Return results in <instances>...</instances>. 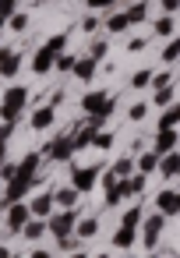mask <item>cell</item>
<instances>
[{"mask_svg": "<svg viewBox=\"0 0 180 258\" xmlns=\"http://www.w3.org/2000/svg\"><path fill=\"white\" fill-rule=\"evenodd\" d=\"M25 103H29V89L25 85H11L4 92V103H0V120H4V124H18Z\"/></svg>", "mask_w": 180, "mask_h": 258, "instance_id": "cell-1", "label": "cell"}, {"mask_svg": "<svg viewBox=\"0 0 180 258\" xmlns=\"http://www.w3.org/2000/svg\"><path fill=\"white\" fill-rule=\"evenodd\" d=\"M74 226H78V209H64V212H53V216L46 219V230H50L57 240H60V237H71Z\"/></svg>", "mask_w": 180, "mask_h": 258, "instance_id": "cell-2", "label": "cell"}, {"mask_svg": "<svg viewBox=\"0 0 180 258\" xmlns=\"http://www.w3.org/2000/svg\"><path fill=\"white\" fill-rule=\"evenodd\" d=\"M39 156H46V159H53V163H67V159L74 156V145H71V135H60V138H53V142H46Z\"/></svg>", "mask_w": 180, "mask_h": 258, "instance_id": "cell-3", "label": "cell"}, {"mask_svg": "<svg viewBox=\"0 0 180 258\" xmlns=\"http://www.w3.org/2000/svg\"><path fill=\"white\" fill-rule=\"evenodd\" d=\"M99 170H103V166H74V170H71V187H74L78 195L92 191V187L99 184Z\"/></svg>", "mask_w": 180, "mask_h": 258, "instance_id": "cell-4", "label": "cell"}, {"mask_svg": "<svg viewBox=\"0 0 180 258\" xmlns=\"http://www.w3.org/2000/svg\"><path fill=\"white\" fill-rule=\"evenodd\" d=\"M113 96H106V92H88L85 99H81V110L92 117V113H113Z\"/></svg>", "mask_w": 180, "mask_h": 258, "instance_id": "cell-5", "label": "cell"}, {"mask_svg": "<svg viewBox=\"0 0 180 258\" xmlns=\"http://www.w3.org/2000/svg\"><path fill=\"white\" fill-rule=\"evenodd\" d=\"M141 226H145V230H141V240H145V247L152 251V247L159 244V237H162V230H166V219H162V216L155 212V216H148V219H141Z\"/></svg>", "mask_w": 180, "mask_h": 258, "instance_id": "cell-6", "label": "cell"}, {"mask_svg": "<svg viewBox=\"0 0 180 258\" xmlns=\"http://www.w3.org/2000/svg\"><path fill=\"white\" fill-rule=\"evenodd\" d=\"M29 191H32V180L15 177V180H8V191H4V198H0V205H4V209H11V205H18V202H22Z\"/></svg>", "mask_w": 180, "mask_h": 258, "instance_id": "cell-7", "label": "cell"}, {"mask_svg": "<svg viewBox=\"0 0 180 258\" xmlns=\"http://www.w3.org/2000/svg\"><path fill=\"white\" fill-rule=\"evenodd\" d=\"M96 131H99V127H96L88 117H85L81 124H74V135H71V145H74V152L88 149V145H92V138H96Z\"/></svg>", "mask_w": 180, "mask_h": 258, "instance_id": "cell-8", "label": "cell"}, {"mask_svg": "<svg viewBox=\"0 0 180 258\" xmlns=\"http://www.w3.org/2000/svg\"><path fill=\"white\" fill-rule=\"evenodd\" d=\"M155 209H159V216H162V219H169V216H176V209H180V195H176L173 187H166V191H159V195H155Z\"/></svg>", "mask_w": 180, "mask_h": 258, "instance_id": "cell-9", "label": "cell"}, {"mask_svg": "<svg viewBox=\"0 0 180 258\" xmlns=\"http://www.w3.org/2000/svg\"><path fill=\"white\" fill-rule=\"evenodd\" d=\"M32 219V212H29V205L25 202H18V205H11L8 209V216H4V223H8V230L11 233H22V226Z\"/></svg>", "mask_w": 180, "mask_h": 258, "instance_id": "cell-10", "label": "cell"}, {"mask_svg": "<svg viewBox=\"0 0 180 258\" xmlns=\"http://www.w3.org/2000/svg\"><path fill=\"white\" fill-rule=\"evenodd\" d=\"M29 212H32V219H50V216H53V191L36 195V198L29 202Z\"/></svg>", "mask_w": 180, "mask_h": 258, "instance_id": "cell-11", "label": "cell"}, {"mask_svg": "<svg viewBox=\"0 0 180 258\" xmlns=\"http://www.w3.org/2000/svg\"><path fill=\"white\" fill-rule=\"evenodd\" d=\"M22 71V57L8 46H0V78H15Z\"/></svg>", "mask_w": 180, "mask_h": 258, "instance_id": "cell-12", "label": "cell"}, {"mask_svg": "<svg viewBox=\"0 0 180 258\" xmlns=\"http://www.w3.org/2000/svg\"><path fill=\"white\" fill-rule=\"evenodd\" d=\"M39 163H43V156H39V152H29V156L18 163V173H15V177H22V180H36V177H39Z\"/></svg>", "mask_w": 180, "mask_h": 258, "instance_id": "cell-13", "label": "cell"}, {"mask_svg": "<svg viewBox=\"0 0 180 258\" xmlns=\"http://www.w3.org/2000/svg\"><path fill=\"white\" fill-rule=\"evenodd\" d=\"M117 191H120V202H124V198H134V195H141V191H145V177H141V173H134V177H124V180H117Z\"/></svg>", "mask_w": 180, "mask_h": 258, "instance_id": "cell-14", "label": "cell"}, {"mask_svg": "<svg viewBox=\"0 0 180 258\" xmlns=\"http://www.w3.org/2000/svg\"><path fill=\"white\" fill-rule=\"evenodd\" d=\"M96 68H99V60H92V57H78L71 71H74L78 82H92V78H96Z\"/></svg>", "mask_w": 180, "mask_h": 258, "instance_id": "cell-15", "label": "cell"}, {"mask_svg": "<svg viewBox=\"0 0 180 258\" xmlns=\"http://www.w3.org/2000/svg\"><path fill=\"white\" fill-rule=\"evenodd\" d=\"M53 120H57V106H53V103H50V106H39V110L32 113V131H46Z\"/></svg>", "mask_w": 180, "mask_h": 258, "instance_id": "cell-16", "label": "cell"}, {"mask_svg": "<svg viewBox=\"0 0 180 258\" xmlns=\"http://www.w3.org/2000/svg\"><path fill=\"white\" fill-rule=\"evenodd\" d=\"M152 152H155V156L176 152V131H159V135H155V142H152Z\"/></svg>", "mask_w": 180, "mask_h": 258, "instance_id": "cell-17", "label": "cell"}, {"mask_svg": "<svg viewBox=\"0 0 180 258\" xmlns=\"http://www.w3.org/2000/svg\"><path fill=\"white\" fill-rule=\"evenodd\" d=\"M152 32H155L159 39H173V36H176V18H173V15H162V18H155Z\"/></svg>", "mask_w": 180, "mask_h": 258, "instance_id": "cell-18", "label": "cell"}, {"mask_svg": "<svg viewBox=\"0 0 180 258\" xmlns=\"http://www.w3.org/2000/svg\"><path fill=\"white\" fill-rule=\"evenodd\" d=\"M155 170L162 173V177H176L180 173V159H176V152H166V156H159V163H155Z\"/></svg>", "mask_w": 180, "mask_h": 258, "instance_id": "cell-19", "label": "cell"}, {"mask_svg": "<svg viewBox=\"0 0 180 258\" xmlns=\"http://www.w3.org/2000/svg\"><path fill=\"white\" fill-rule=\"evenodd\" d=\"M124 18H127V25H141V22L148 18V0H138V4H131V8L124 11Z\"/></svg>", "mask_w": 180, "mask_h": 258, "instance_id": "cell-20", "label": "cell"}, {"mask_svg": "<svg viewBox=\"0 0 180 258\" xmlns=\"http://www.w3.org/2000/svg\"><path fill=\"white\" fill-rule=\"evenodd\" d=\"M53 60H57V57H53V53H46V50L39 46V50H36V57H32V71H36V75H46V71H53Z\"/></svg>", "mask_w": 180, "mask_h": 258, "instance_id": "cell-21", "label": "cell"}, {"mask_svg": "<svg viewBox=\"0 0 180 258\" xmlns=\"http://www.w3.org/2000/svg\"><path fill=\"white\" fill-rule=\"evenodd\" d=\"M96 233H99V219H96V216L78 219V226H74V237H78V240H88V237H96Z\"/></svg>", "mask_w": 180, "mask_h": 258, "instance_id": "cell-22", "label": "cell"}, {"mask_svg": "<svg viewBox=\"0 0 180 258\" xmlns=\"http://www.w3.org/2000/svg\"><path fill=\"white\" fill-rule=\"evenodd\" d=\"M43 50H46V53H53V57L67 53V32H57V36H50V39L43 43Z\"/></svg>", "mask_w": 180, "mask_h": 258, "instance_id": "cell-23", "label": "cell"}, {"mask_svg": "<svg viewBox=\"0 0 180 258\" xmlns=\"http://www.w3.org/2000/svg\"><path fill=\"white\" fill-rule=\"evenodd\" d=\"M53 202H57L60 209H74V205H78V191H74V187H60V191H53Z\"/></svg>", "mask_w": 180, "mask_h": 258, "instance_id": "cell-24", "label": "cell"}, {"mask_svg": "<svg viewBox=\"0 0 180 258\" xmlns=\"http://www.w3.org/2000/svg\"><path fill=\"white\" fill-rule=\"evenodd\" d=\"M43 233H46V219H29V223L22 226V237H25V240H39Z\"/></svg>", "mask_w": 180, "mask_h": 258, "instance_id": "cell-25", "label": "cell"}, {"mask_svg": "<svg viewBox=\"0 0 180 258\" xmlns=\"http://www.w3.org/2000/svg\"><path fill=\"white\" fill-rule=\"evenodd\" d=\"M176 120H180V110L176 106H166L162 117H159V131H176Z\"/></svg>", "mask_w": 180, "mask_h": 258, "instance_id": "cell-26", "label": "cell"}, {"mask_svg": "<svg viewBox=\"0 0 180 258\" xmlns=\"http://www.w3.org/2000/svg\"><path fill=\"white\" fill-rule=\"evenodd\" d=\"M155 163H159V156H155V152H138V173H141V177L155 173Z\"/></svg>", "mask_w": 180, "mask_h": 258, "instance_id": "cell-27", "label": "cell"}, {"mask_svg": "<svg viewBox=\"0 0 180 258\" xmlns=\"http://www.w3.org/2000/svg\"><path fill=\"white\" fill-rule=\"evenodd\" d=\"M110 173H113L117 180H124V177H131V173H134V156H124V159H117Z\"/></svg>", "mask_w": 180, "mask_h": 258, "instance_id": "cell-28", "label": "cell"}, {"mask_svg": "<svg viewBox=\"0 0 180 258\" xmlns=\"http://www.w3.org/2000/svg\"><path fill=\"white\" fill-rule=\"evenodd\" d=\"M141 219H145V212H141V205L134 202L127 212H124V219H120V226H131V230H138L141 226Z\"/></svg>", "mask_w": 180, "mask_h": 258, "instance_id": "cell-29", "label": "cell"}, {"mask_svg": "<svg viewBox=\"0 0 180 258\" xmlns=\"http://www.w3.org/2000/svg\"><path fill=\"white\" fill-rule=\"evenodd\" d=\"M134 233H138V230H131V226H120V230L113 233V247H120V251H124V247H131V244H134Z\"/></svg>", "mask_w": 180, "mask_h": 258, "instance_id": "cell-30", "label": "cell"}, {"mask_svg": "<svg viewBox=\"0 0 180 258\" xmlns=\"http://www.w3.org/2000/svg\"><path fill=\"white\" fill-rule=\"evenodd\" d=\"M131 25H127V18L124 15H110L106 18V32H113V36H120V32H127Z\"/></svg>", "mask_w": 180, "mask_h": 258, "instance_id": "cell-31", "label": "cell"}, {"mask_svg": "<svg viewBox=\"0 0 180 258\" xmlns=\"http://www.w3.org/2000/svg\"><path fill=\"white\" fill-rule=\"evenodd\" d=\"M8 25H11V32H18V36H22V32H29V15H25V11H18V15H11V18H8Z\"/></svg>", "mask_w": 180, "mask_h": 258, "instance_id": "cell-32", "label": "cell"}, {"mask_svg": "<svg viewBox=\"0 0 180 258\" xmlns=\"http://www.w3.org/2000/svg\"><path fill=\"white\" fill-rule=\"evenodd\" d=\"M155 106H173V85H162V89H155V99H152Z\"/></svg>", "mask_w": 180, "mask_h": 258, "instance_id": "cell-33", "label": "cell"}, {"mask_svg": "<svg viewBox=\"0 0 180 258\" xmlns=\"http://www.w3.org/2000/svg\"><path fill=\"white\" fill-rule=\"evenodd\" d=\"M110 145H113V131H96V138H92V149L106 152Z\"/></svg>", "mask_w": 180, "mask_h": 258, "instance_id": "cell-34", "label": "cell"}, {"mask_svg": "<svg viewBox=\"0 0 180 258\" xmlns=\"http://www.w3.org/2000/svg\"><path fill=\"white\" fill-rule=\"evenodd\" d=\"M106 53H110V43H106V39H96V43H92V50H88V57H92V60H103Z\"/></svg>", "mask_w": 180, "mask_h": 258, "instance_id": "cell-35", "label": "cell"}, {"mask_svg": "<svg viewBox=\"0 0 180 258\" xmlns=\"http://www.w3.org/2000/svg\"><path fill=\"white\" fill-rule=\"evenodd\" d=\"M103 205H106V209H117V205H120V191H117V184L103 191Z\"/></svg>", "mask_w": 180, "mask_h": 258, "instance_id": "cell-36", "label": "cell"}, {"mask_svg": "<svg viewBox=\"0 0 180 258\" xmlns=\"http://www.w3.org/2000/svg\"><path fill=\"white\" fill-rule=\"evenodd\" d=\"M176 53H180V46H176V39H169V43L162 46V60H166V64H176Z\"/></svg>", "mask_w": 180, "mask_h": 258, "instance_id": "cell-37", "label": "cell"}, {"mask_svg": "<svg viewBox=\"0 0 180 258\" xmlns=\"http://www.w3.org/2000/svg\"><path fill=\"white\" fill-rule=\"evenodd\" d=\"M131 85H134V89L152 85V71H134V75H131Z\"/></svg>", "mask_w": 180, "mask_h": 258, "instance_id": "cell-38", "label": "cell"}, {"mask_svg": "<svg viewBox=\"0 0 180 258\" xmlns=\"http://www.w3.org/2000/svg\"><path fill=\"white\" fill-rule=\"evenodd\" d=\"M11 15H18V0H0V18H11Z\"/></svg>", "mask_w": 180, "mask_h": 258, "instance_id": "cell-39", "label": "cell"}, {"mask_svg": "<svg viewBox=\"0 0 180 258\" xmlns=\"http://www.w3.org/2000/svg\"><path fill=\"white\" fill-rule=\"evenodd\" d=\"M74 60H78V57H71V53H60V57L53 60V68H57V71H71V68H74Z\"/></svg>", "mask_w": 180, "mask_h": 258, "instance_id": "cell-40", "label": "cell"}, {"mask_svg": "<svg viewBox=\"0 0 180 258\" xmlns=\"http://www.w3.org/2000/svg\"><path fill=\"white\" fill-rule=\"evenodd\" d=\"M152 85H155V89L173 85V75H169V71H152Z\"/></svg>", "mask_w": 180, "mask_h": 258, "instance_id": "cell-41", "label": "cell"}, {"mask_svg": "<svg viewBox=\"0 0 180 258\" xmlns=\"http://www.w3.org/2000/svg\"><path fill=\"white\" fill-rule=\"evenodd\" d=\"M15 173H18V163H0V180H15Z\"/></svg>", "mask_w": 180, "mask_h": 258, "instance_id": "cell-42", "label": "cell"}, {"mask_svg": "<svg viewBox=\"0 0 180 258\" xmlns=\"http://www.w3.org/2000/svg\"><path fill=\"white\" fill-rule=\"evenodd\" d=\"M85 4H88L92 11H110V8H113V0H85Z\"/></svg>", "mask_w": 180, "mask_h": 258, "instance_id": "cell-43", "label": "cell"}, {"mask_svg": "<svg viewBox=\"0 0 180 258\" xmlns=\"http://www.w3.org/2000/svg\"><path fill=\"white\" fill-rule=\"evenodd\" d=\"M145 113H148V103H134L131 106V120H141Z\"/></svg>", "mask_w": 180, "mask_h": 258, "instance_id": "cell-44", "label": "cell"}, {"mask_svg": "<svg viewBox=\"0 0 180 258\" xmlns=\"http://www.w3.org/2000/svg\"><path fill=\"white\" fill-rule=\"evenodd\" d=\"M78 244H81V240H78L74 233H71V237H60V247H64V251H74Z\"/></svg>", "mask_w": 180, "mask_h": 258, "instance_id": "cell-45", "label": "cell"}, {"mask_svg": "<svg viewBox=\"0 0 180 258\" xmlns=\"http://www.w3.org/2000/svg\"><path fill=\"white\" fill-rule=\"evenodd\" d=\"M81 32H99V22H96V18H92V15H88V18H85V22H81Z\"/></svg>", "mask_w": 180, "mask_h": 258, "instance_id": "cell-46", "label": "cell"}, {"mask_svg": "<svg viewBox=\"0 0 180 258\" xmlns=\"http://www.w3.org/2000/svg\"><path fill=\"white\" fill-rule=\"evenodd\" d=\"M159 4H162V11H166V15H176V8H180V0H159Z\"/></svg>", "mask_w": 180, "mask_h": 258, "instance_id": "cell-47", "label": "cell"}, {"mask_svg": "<svg viewBox=\"0 0 180 258\" xmlns=\"http://www.w3.org/2000/svg\"><path fill=\"white\" fill-rule=\"evenodd\" d=\"M11 131H15V124H4V120H0V142H8Z\"/></svg>", "mask_w": 180, "mask_h": 258, "instance_id": "cell-48", "label": "cell"}, {"mask_svg": "<svg viewBox=\"0 0 180 258\" xmlns=\"http://www.w3.org/2000/svg\"><path fill=\"white\" fill-rule=\"evenodd\" d=\"M99 180H103V191H106V187H113V184H117V177H113V173H99Z\"/></svg>", "mask_w": 180, "mask_h": 258, "instance_id": "cell-49", "label": "cell"}, {"mask_svg": "<svg viewBox=\"0 0 180 258\" xmlns=\"http://www.w3.org/2000/svg\"><path fill=\"white\" fill-rule=\"evenodd\" d=\"M127 50H131V53H134V50H145V39H131V43H127Z\"/></svg>", "mask_w": 180, "mask_h": 258, "instance_id": "cell-50", "label": "cell"}, {"mask_svg": "<svg viewBox=\"0 0 180 258\" xmlns=\"http://www.w3.org/2000/svg\"><path fill=\"white\" fill-rule=\"evenodd\" d=\"M8 159V142H0V163Z\"/></svg>", "mask_w": 180, "mask_h": 258, "instance_id": "cell-51", "label": "cell"}, {"mask_svg": "<svg viewBox=\"0 0 180 258\" xmlns=\"http://www.w3.org/2000/svg\"><path fill=\"white\" fill-rule=\"evenodd\" d=\"M32 258H53L50 251H32Z\"/></svg>", "mask_w": 180, "mask_h": 258, "instance_id": "cell-52", "label": "cell"}, {"mask_svg": "<svg viewBox=\"0 0 180 258\" xmlns=\"http://www.w3.org/2000/svg\"><path fill=\"white\" fill-rule=\"evenodd\" d=\"M0 258H15V254H11V251H8L4 244H0Z\"/></svg>", "mask_w": 180, "mask_h": 258, "instance_id": "cell-53", "label": "cell"}, {"mask_svg": "<svg viewBox=\"0 0 180 258\" xmlns=\"http://www.w3.org/2000/svg\"><path fill=\"white\" fill-rule=\"evenodd\" d=\"M71 258H88V254H85V251H74V254H71Z\"/></svg>", "mask_w": 180, "mask_h": 258, "instance_id": "cell-54", "label": "cell"}, {"mask_svg": "<svg viewBox=\"0 0 180 258\" xmlns=\"http://www.w3.org/2000/svg\"><path fill=\"white\" fill-rule=\"evenodd\" d=\"M4 25H8V22H4V18H0V32H4Z\"/></svg>", "mask_w": 180, "mask_h": 258, "instance_id": "cell-55", "label": "cell"}, {"mask_svg": "<svg viewBox=\"0 0 180 258\" xmlns=\"http://www.w3.org/2000/svg\"><path fill=\"white\" fill-rule=\"evenodd\" d=\"M96 258H110V254H106V251H103V254H96Z\"/></svg>", "mask_w": 180, "mask_h": 258, "instance_id": "cell-56", "label": "cell"}, {"mask_svg": "<svg viewBox=\"0 0 180 258\" xmlns=\"http://www.w3.org/2000/svg\"><path fill=\"white\" fill-rule=\"evenodd\" d=\"M145 258H162V254H145Z\"/></svg>", "mask_w": 180, "mask_h": 258, "instance_id": "cell-57", "label": "cell"}, {"mask_svg": "<svg viewBox=\"0 0 180 258\" xmlns=\"http://www.w3.org/2000/svg\"><path fill=\"white\" fill-rule=\"evenodd\" d=\"M166 258H176V254H173V251H166Z\"/></svg>", "mask_w": 180, "mask_h": 258, "instance_id": "cell-58", "label": "cell"}, {"mask_svg": "<svg viewBox=\"0 0 180 258\" xmlns=\"http://www.w3.org/2000/svg\"><path fill=\"white\" fill-rule=\"evenodd\" d=\"M113 4H124V0H113Z\"/></svg>", "mask_w": 180, "mask_h": 258, "instance_id": "cell-59", "label": "cell"}, {"mask_svg": "<svg viewBox=\"0 0 180 258\" xmlns=\"http://www.w3.org/2000/svg\"><path fill=\"white\" fill-rule=\"evenodd\" d=\"M36 4H46V0H36Z\"/></svg>", "mask_w": 180, "mask_h": 258, "instance_id": "cell-60", "label": "cell"}]
</instances>
